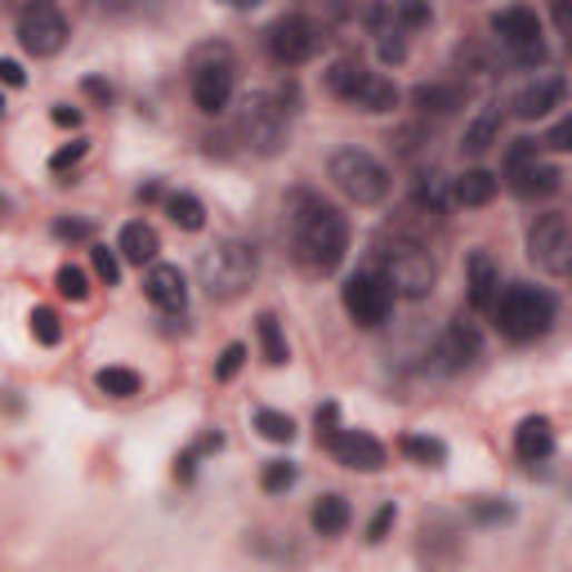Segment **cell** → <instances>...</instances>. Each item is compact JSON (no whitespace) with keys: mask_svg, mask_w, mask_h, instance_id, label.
<instances>
[{"mask_svg":"<svg viewBox=\"0 0 572 572\" xmlns=\"http://www.w3.org/2000/svg\"><path fill=\"white\" fill-rule=\"evenodd\" d=\"M292 246H296V259L314 277H327L349 255V219L336 206L300 193L296 197V210H292Z\"/></svg>","mask_w":572,"mask_h":572,"instance_id":"cell-1","label":"cell"},{"mask_svg":"<svg viewBox=\"0 0 572 572\" xmlns=\"http://www.w3.org/2000/svg\"><path fill=\"white\" fill-rule=\"evenodd\" d=\"M255 273H259V255L250 241L241 237H224L215 241L210 250H201L197 259V282H201V292L219 305H233L241 300L250 286H255Z\"/></svg>","mask_w":572,"mask_h":572,"instance_id":"cell-2","label":"cell"},{"mask_svg":"<svg viewBox=\"0 0 572 572\" xmlns=\"http://www.w3.org/2000/svg\"><path fill=\"white\" fill-rule=\"evenodd\" d=\"M492 323H496V332L505 341L532 345L554 323V296L541 292V286H527V282H510L505 292L496 296V305H492Z\"/></svg>","mask_w":572,"mask_h":572,"instance_id":"cell-3","label":"cell"},{"mask_svg":"<svg viewBox=\"0 0 572 572\" xmlns=\"http://www.w3.org/2000/svg\"><path fill=\"white\" fill-rule=\"evenodd\" d=\"M327 179H332L336 193H341L345 201H354V206H381V201L389 197V188H394L389 166H385L376 152L358 148V144H345V148L332 152Z\"/></svg>","mask_w":572,"mask_h":572,"instance_id":"cell-4","label":"cell"},{"mask_svg":"<svg viewBox=\"0 0 572 572\" xmlns=\"http://www.w3.org/2000/svg\"><path fill=\"white\" fill-rule=\"evenodd\" d=\"M376 268L385 273V282L394 286L398 300H430L434 296V282H438V264L421 241L394 237L376 246Z\"/></svg>","mask_w":572,"mask_h":572,"instance_id":"cell-5","label":"cell"},{"mask_svg":"<svg viewBox=\"0 0 572 572\" xmlns=\"http://www.w3.org/2000/svg\"><path fill=\"white\" fill-rule=\"evenodd\" d=\"M323 81H327V95H332V99H341V103H349V108H363V112H394L398 99H403L389 77L367 72V68L354 63V59H336Z\"/></svg>","mask_w":572,"mask_h":572,"instance_id":"cell-6","label":"cell"},{"mask_svg":"<svg viewBox=\"0 0 572 572\" xmlns=\"http://www.w3.org/2000/svg\"><path fill=\"white\" fill-rule=\"evenodd\" d=\"M286 112H292V108H282V99H273L264 90L246 95L237 103V135H241V144L250 152H259V157L282 152L286 148V135H292V121H286Z\"/></svg>","mask_w":572,"mask_h":572,"instance_id":"cell-7","label":"cell"},{"mask_svg":"<svg viewBox=\"0 0 572 572\" xmlns=\"http://www.w3.org/2000/svg\"><path fill=\"white\" fill-rule=\"evenodd\" d=\"M345 314L358 323V327H367V332H376V327H385L389 323V314H394V286L385 282V273L381 268H363V273H354L349 282H345Z\"/></svg>","mask_w":572,"mask_h":572,"instance_id":"cell-8","label":"cell"},{"mask_svg":"<svg viewBox=\"0 0 572 572\" xmlns=\"http://www.w3.org/2000/svg\"><path fill=\"white\" fill-rule=\"evenodd\" d=\"M233 99V55L228 50H201L193 59V103L201 112H224Z\"/></svg>","mask_w":572,"mask_h":572,"instance_id":"cell-9","label":"cell"},{"mask_svg":"<svg viewBox=\"0 0 572 572\" xmlns=\"http://www.w3.org/2000/svg\"><path fill=\"white\" fill-rule=\"evenodd\" d=\"M527 259L541 273H572V224H568V215H541L527 228Z\"/></svg>","mask_w":572,"mask_h":572,"instance_id":"cell-10","label":"cell"},{"mask_svg":"<svg viewBox=\"0 0 572 572\" xmlns=\"http://www.w3.org/2000/svg\"><path fill=\"white\" fill-rule=\"evenodd\" d=\"M318 28H314V19H305V14H282L273 28H268V55L282 63V68H300V63H309L314 55H318Z\"/></svg>","mask_w":572,"mask_h":572,"instance_id":"cell-11","label":"cell"},{"mask_svg":"<svg viewBox=\"0 0 572 572\" xmlns=\"http://www.w3.org/2000/svg\"><path fill=\"white\" fill-rule=\"evenodd\" d=\"M492 32L501 37V46L510 50L514 63H541L545 59V50H541V19L527 6H510V10L492 14Z\"/></svg>","mask_w":572,"mask_h":572,"instance_id":"cell-12","label":"cell"},{"mask_svg":"<svg viewBox=\"0 0 572 572\" xmlns=\"http://www.w3.org/2000/svg\"><path fill=\"white\" fill-rule=\"evenodd\" d=\"M19 46L37 59H55L68 46V19L55 6H37L19 14Z\"/></svg>","mask_w":572,"mask_h":572,"instance_id":"cell-13","label":"cell"},{"mask_svg":"<svg viewBox=\"0 0 572 572\" xmlns=\"http://www.w3.org/2000/svg\"><path fill=\"white\" fill-rule=\"evenodd\" d=\"M144 296H148L161 314H184V309H188V282H184L179 264H148Z\"/></svg>","mask_w":572,"mask_h":572,"instance_id":"cell-14","label":"cell"},{"mask_svg":"<svg viewBox=\"0 0 572 572\" xmlns=\"http://www.w3.org/2000/svg\"><path fill=\"white\" fill-rule=\"evenodd\" d=\"M559 166H550V161H541V157H532V161H523V166H510L505 170V184H510V193L514 197H523V201H541V197H554L559 193Z\"/></svg>","mask_w":572,"mask_h":572,"instance_id":"cell-15","label":"cell"},{"mask_svg":"<svg viewBox=\"0 0 572 572\" xmlns=\"http://www.w3.org/2000/svg\"><path fill=\"white\" fill-rule=\"evenodd\" d=\"M327 447H332V456H336L341 465L363 470V474H372V470L385 465V447H381V438H372L367 430H341Z\"/></svg>","mask_w":572,"mask_h":572,"instance_id":"cell-16","label":"cell"},{"mask_svg":"<svg viewBox=\"0 0 572 572\" xmlns=\"http://www.w3.org/2000/svg\"><path fill=\"white\" fill-rule=\"evenodd\" d=\"M465 296H470V309L492 314V305L501 296V273H496L487 250H474L470 264H465Z\"/></svg>","mask_w":572,"mask_h":572,"instance_id":"cell-17","label":"cell"},{"mask_svg":"<svg viewBox=\"0 0 572 572\" xmlns=\"http://www.w3.org/2000/svg\"><path fill=\"white\" fill-rule=\"evenodd\" d=\"M563 95H568V81H563V77H536V81H527V86L514 95V117L536 121V117L554 112V108L563 103Z\"/></svg>","mask_w":572,"mask_h":572,"instance_id":"cell-18","label":"cell"},{"mask_svg":"<svg viewBox=\"0 0 572 572\" xmlns=\"http://www.w3.org/2000/svg\"><path fill=\"white\" fill-rule=\"evenodd\" d=\"M412 103H416L421 117L447 121V117H456V112L465 108V95H461L456 86H447V81H425V86L412 90Z\"/></svg>","mask_w":572,"mask_h":572,"instance_id":"cell-19","label":"cell"},{"mask_svg":"<svg viewBox=\"0 0 572 572\" xmlns=\"http://www.w3.org/2000/svg\"><path fill=\"white\" fill-rule=\"evenodd\" d=\"M479 354H483V341H479L474 323L456 318V323L447 327L443 345H438V358H447V372H461V367H470V363H474Z\"/></svg>","mask_w":572,"mask_h":572,"instance_id":"cell-20","label":"cell"},{"mask_svg":"<svg viewBox=\"0 0 572 572\" xmlns=\"http://www.w3.org/2000/svg\"><path fill=\"white\" fill-rule=\"evenodd\" d=\"M514 452H519V461H527V465L545 461V456L554 452V430H550V421H545V416H527V421L514 430Z\"/></svg>","mask_w":572,"mask_h":572,"instance_id":"cell-21","label":"cell"},{"mask_svg":"<svg viewBox=\"0 0 572 572\" xmlns=\"http://www.w3.org/2000/svg\"><path fill=\"white\" fill-rule=\"evenodd\" d=\"M117 250L130 259V264H157V250H161V237H157V228L152 224H144V219H135V224H126L121 228V241H117Z\"/></svg>","mask_w":572,"mask_h":572,"instance_id":"cell-22","label":"cell"},{"mask_svg":"<svg viewBox=\"0 0 572 572\" xmlns=\"http://www.w3.org/2000/svg\"><path fill=\"white\" fill-rule=\"evenodd\" d=\"M349 519H354V510H349V501H345L341 492L318 496V501H314V514H309V523H314L318 536H341V532L349 527Z\"/></svg>","mask_w":572,"mask_h":572,"instance_id":"cell-23","label":"cell"},{"mask_svg":"<svg viewBox=\"0 0 572 572\" xmlns=\"http://www.w3.org/2000/svg\"><path fill=\"white\" fill-rule=\"evenodd\" d=\"M416 206H421V210H430V215H447V210L456 206V188H452V179H447V175H438V170H425V175L416 179Z\"/></svg>","mask_w":572,"mask_h":572,"instance_id":"cell-24","label":"cell"},{"mask_svg":"<svg viewBox=\"0 0 572 572\" xmlns=\"http://www.w3.org/2000/svg\"><path fill=\"white\" fill-rule=\"evenodd\" d=\"M456 188V206H487L496 197V175L492 170H465L461 179H452Z\"/></svg>","mask_w":572,"mask_h":572,"instance_id":"cell-25","label":"cell"},{"mask_svg":"<svg viewBox=\"0 0 572 572\" xmlns=\"http://www.w3.org/2000/svg\"><path fill=\"white\" fill-rule=\"evenodd\" d=\"M255 336H259V349H264V363L268 367H282L286 358H292V349H286V336H282V323L273 314H259L255 318Z\"/></svg>","mask_w":572,"mask_h":572,"instance_id":"cell-26","label":"cell"},{"mask_svg":"<svg viewBox=\"0 0 572 572\" xmlns=\"http://www.w3.org/2000/svg\"><path fill=\"white\" fill-rule=\"evenodd\" d=\"M496 135H501V108L487 103V108L470 121V130H465V152H487V148L496 144Z\"/></svg>","mask_w":572,"mask_h":572,"instance_id":"cell-27","label":"cell"},{"mask_svg":"<svg viewBox=\"0 0 572 572\" xmlns=\"http://www.w3.org/2000/svg\"><path fill=\"white\" fill-rule=\"evenodd\" d=\"M166 210H170V219H175L184 233H201V228H206V206H201L193 193H175V197L166 201Z\"/></svg>","mask_w":572,"mask_h":572,"instance_id":"cell-28","label":"cell"},{"mask_svg":"<svg viewBox=\"0 0 572 572\" xmlns=\"http://www.w3.org/2000/svg\"><path fill=\"white\" fill-rule=\"evenodd\" d=\"M398 447H403V456H412V461H421L430 470H438L447 461V443L443 438H430V434H407Z\"/></svg>","mask_w":572,"mask_h":572,"instance_id":"cell-29","label":"cell"},{"mask_svg":"<svg viewBox=\"0 0 572 572\" xmlns=\"http://www.w3.org/2000/svg\"><path fill=\"white\" fill-rule=\"evenodd\" d=\"M95 381H99V389H103V394H112V398H135V394H139V385H144V381H139V372H130V367H103Z\"/></svg>","mask_w":572,"mask_h":572,"instance_id":"cell-30","label":"cell"},{"mask_svg":"<svg viewBox=\"0 0 572 572\" xmlns=\"http://www.w3.org/2000/svg\"><path fill=\"white\" fill-rule=\"evenodd\" d=\"M255 430H259L268 443H292V438H296V421L286 416V412H273V407L255 412Z\"/></svg>","mask_w":572,"mask_h":572,"instance_id":"cell-31","label":"cell"},{"mask_svg":"<svg viewBox=\"0 0 572 572\" xmlns=\"http://www.w3.org/2000/svg\"><path fill=\"white\" fill-rule=\"evenodd\" d=\"M55 286H59V296L63 300H90V277H86V268H77V264H63L59 268V277H55Z\"/></svg>","mask_w":572,"mask_h":572,"instance_id":"cell-32","label":"cell"},{"mask_svg":"<svg viewBox=\"0 0 572 572\" xmlns=\"http://www.w3.org/2000/svg\"><path fill=\"white\" fill-rule=\"evenodd\" d=\"M470 519L483 523V527L510 523V519H514V505H510V501H496V496H479V501H470Z\"/></svg>","mask_w":572,"mask_h":572,"instance_id":"cell-33","label":"cell"},{"mask_svg":"<svg viewBox=\"0 0 572 572\" xmlns=\"http://www.w3.org/2000/svg\"><path fill=\"white\" fill-rule=\"evenodd\" d=\"M296 461H268L264 465V474H259V487L264 492H292L296 487Z\"/></svg>","mask_w":572,"mask_h":572,"instance_id":"cell-34","label":"cell"},{"mask_svg":"<svg viewBox=\"0 0 572 572\" xmlns=\"http://www.w3.org/2000/svg\"><path fill=\"white\" fill-rule=\"evenodd\" d=\"M224 447V434H215V430H206L179 461H175V470H179V479H193V465H197V456H206V452H219Z\"/></svg>","mask_w":572,"mask_h":572,"instance_id":"cell-35","label":"cell"},{"mask_svg":"<svg viewBox=\"0 0 572 572\" xmlns=\"http://www.w3.org/2000/svg\"><path fill=\"white\" fill-rule=\"evenodd\" d=\"M394 19H398L403 32H416V28L430 23V6L425 0H394Z\"/></svg>","mask_w":572,"mask_h":572,"instance_id":"cell-36","label":"cell"},{"mask_svg":"<svg viewBox=\"0 0 572 572\" xmlns=\"http://www.w3.org/2000/svg\"><path fill=\"white\" fill-rule=\"evenodd\" d=\"M32 336H37L41 345H59V341H63L59 314H55V309H37V314H32Z\"/></svg>","mask_w":572,"mask_h":572,"instance_id":"cell-37","label":"cell"},{"mask_svg":"<svg viewBox=\"0 0 572 572\" xmlns=\"http://www.w3.org/2000/svg\"><path fill=\"white\" fill-rule=\"evenodd\" d=\"M90 259H95V273H99V282H108V286H117V282H121V259H117V250H108V246H95V250H90Z\"/></svg>","mask_w":572,"mask_h":572,"instance_id":"cell-38","label":"cell"},{"mask_svg":"<svg viewBox=\"0 0 572 572\" xmlns=\"http://www.w3.org/2000/svg\"><path fill=\"white\" fill-rule=\"evenodd\" d=\"M55 237L59 241H90L95 237V224L90 219H55Z\"/></svg>","mask_w":572,"mask_h":572,"instance_id":"cell-39","label":"cell"},{"mask_svg":"<svg viewBox=\"0 0 572 572\" xmlns=\"http://www.w3.org/2000/svg\"><path fill=\"white\" fill-rule=\"evenodd\" d=\"M241 363H246V345H228L219 354V363H215V381H233L241 372Z\"/></svg>","mask_w":572,"mask_h":572,"instance_id":"cell-40","label":"cell"},{"mask_svg":"<svg viewBox=\"0 0 572 572\" xmlns=\"http://www.w3.org/2000/svg\"><path fill=\"white\" fill-rule=\"evenodd\" d=\"M86 152H90V144H86V139H72L68 148H59V152L50 157V170H55V175H63V170H68V166H77Z\"/></svg>","mask_w":572,"mask_h":572,"instance_id":"cell-41","label":"cell"},{"mask_svg":"<svg viewBox=\"0 0 572 572\" xmlns=\"http://www.w3.org/2000/svg\"><path fill=\"white\" fill-rule=\"evenodd\" d=\"M394 519H398V510L394 505H381L376 519H372V527H367V541H385V532L394 527Z\"/></svg>","mask_w":572,"mask_h":572,"instance_id":"cell-42","label":"cell"},{"mask_svg":"<svg viewBox=\"0 0 572 572\" xmlns=\"http://www.w3.org/2000/svg\"><path fill=\"white\" fill-rule=\"evenodd\" d=\"M545 148H554V152H572V117H563V121L545 135Z\"/></svg>","mask_w":572,"mask_h":572,"instance_id":"cell-43","label":"cell"},{"mask_svg":"<svg viewBox=\"0 0 572 572\" xmlns=\"http://www.w3.org/2000/svg\"><path fill=\"white\" fill-rule=\"evenodd\" d=\"M336 421H341V407H336V403H327V407L318 412V438H323V443H332V438L341 434V430H336Z\"/></svg>","mask_w":572,"mask_h":572,"instance_id":"cell-44","label":"cell"},{"mask_svg":"<svg viewBox=\"0 0 572 572\" xmlns=\"http://www.w3.org/2000/svg\"><path fill=\"white\" fill-rule=\"evenodd\" d=\"M532 157H536V144H532V139H514L510 152H505V170H510V166H523V161H532Z\"/></svg>","mask_w":572,"mask_h":572,"instance_id":"cell-45","label":"cell"},{"mask_svg":"<svg viewBox=\"0 0 572 572\" xmlns=\"http://www.w3.org/2000/svg\"><path fill=\"white\" fill-rule=\"evenodd\" d=\"M86 95H90V99H99L103 108L112 103V86H108V81H99V77H86Z\"/></svg>","mask_w":572,"mask_h":572,"instance_id":"cell-46","label":"cell"},{"mask_svg":"<svg viewBox=\"0 0 572 572\" xmlns=\"http://www.w3.org/2000/svg\"><path fill=\"white\" fill-rule=\"evenodd\" d=\"M50 117H55V126H63V130H77V126H81V112H77V108H68V103H59Z\"/></svg>","mask_w":572,"mask_h":572,"instance_id":"cell-47","label":"cell"},{"mask_svg":"<svg viewBox=\"0 0 572 572\" xmlns=\"http://www.w3.org/2000/svg\"><path fill=\"white\" fill-rule=\"evenodd\" d=\"M554 23L572 37V0H554Z\"/></svg>","mask_w":572,"mask_h":572,"instance_id":"cell-48","label":"cell"},{"mask_svg":"<svg viewBox=\"0 0 572 572\" xmlns=\"http://www.w3.org/2000/svg\"><path fill=\"white\" fill-rule=\"evenodd\" d=\"M0 77H6V86H10V90H19V86H23V68H19L14 59L0 63Z\"/></svg>","mask_w":572,"mask_h":572,"instance_id":"cell-49","label":"cell"},{"mask_svg":"<svg viewBox=\"0 0 572 572\" xmlns=\"http://www.w3.org/2000/svg\"><path fill=\"white\" fill-rule=\"evenodd\" d=\"M6 6H10L14 14H23V10H37V6H46V0H6Z\"/></svg>","mask_w":572,"mask_h":572,"instance_id":"cell-50","label":"cell"},{"mask_svg":"<svg viewBox=\"0 0 572 572\" xmlns=\"http://www.w3.org/2000/svg\"><path fill=\"white\" fill-rule=\"evenodd\" d=\"M224 6H233V10H255L259 0H224Z\"/></svg>","mask_w":572,"mask_h":572,"instance_id":"cell-51","label":"cell"},{"mask_svg":"<svg viewBox=\"0 0 572 572\" xmlns=\"http://www.w3.org/2000/svg\"><path fill=\"white\" fill-rule=\"evenodd\" d=\"M46 6H50V0H46Z\"/></svg>","mask_w":572,"mask_h":572,"instance_id":"cell-52","label":"cell"}]
</instances>
